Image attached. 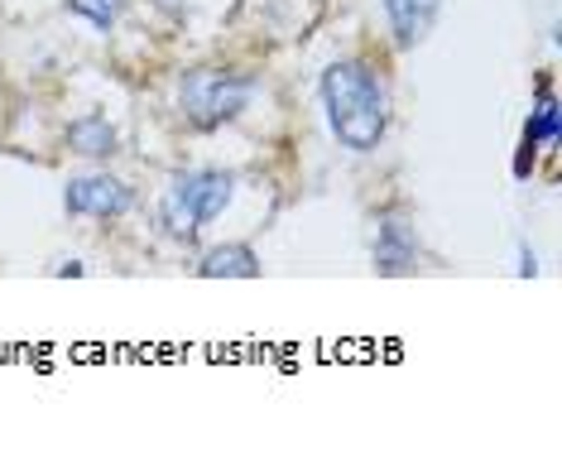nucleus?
Returning <instances> with one entry per match:
<instances>
[{
  "label": "nucleus",
  "mask_w": 562,
  "mask_h": 471,
  "mask_svg": "<svg viewBox=\"0 0 562 471\" xmlns=\"http://www.w3.org/2000/svg\"><path fill=\"white\" fill-rule=\"evenodd\" d=\"M202 279H260V256L250 240H222L198 260Z\"/></svg>",
  "instance_id": "nucleus-8"
},
{
  "label": "nucleus",
  "mask_w": 562,
  "mask_h": 471,
  "mask_svg": "<svg viewBox=\"0 0 562 471\" xmlns=\"http://www.w3.org/2000/svg\"><path fill=\"white\" fill-rule=\"evenodd\" d=\"M135 208V188L116 173H72L63 183V212L68 216H92V222H121Z\"/></svg>",
  "instance_id": "nucleus-4"
},
{
  "label": "nucleus",
  "mask_w": 562,
  "mask_h": 471,
  "mask_svg": "<svg viewBox=\"0 0 562 471\" xmlns=\"http://www.w3.org/2000/svg\"><path fill=\"white\" fill-rule=\"evenodd\" d=\"M418 256H424V246H418V226L408 222V216H385L380 232H375V246H370L375 274L404 279V274L418 270Z\"/></svg>",
  "instance_id": "nucleus-5"
},
{
  "label": "nucleus",
  "mask_w": 562,
  "mask_h": 471,
  "mask_svg": "<svg viewBox=\"0 0 562 471\" xmlns=\"http://www.w3.org/2000/svg\"><path fill=\"white\" fill-rule=\"evenodd\" d=\"M558 135H562V106H558L553 87L539 82V101H533V111H529V121H524L519 139L524 145H533V149H553Z\"/></svg>",
  "instance_id": "nucleus-9"
},
{
  "label": "nucleus",
  "mask_w": 562,
  "mask_h": 471,
  "mask_svg": "<svg viewBox=\"0 0 562 471\" xmlns=\"http://www.w3.org/2000/svg\"><path fill=\"white\" fill-rule=\"evenodd\" d=\"M236 198V173L226 169H178L169 178L159 198V226L169 232L173 240L193 246L202 236V226H212L216 216L232 208Z\"/></svg>",
  "instance_id": "nucleus-2"
},
{
  "label": "nucleus",
  "mask_w": 562,
  "mask_h": 471,
  "mask_svg": "<svg viewBox=\"0 0 562 471\" xmlns=\"http://www.w3.org/2000/svg\"><path fill=\"white\" fill-rule=\"evenodd\" d=\"M442 15V0H385V24L394 48H418Z\"/></svg>",
  "instance_id": "nucleus-6"
},
{
  "label": "nucleus",
  "mask_w": 562,
  "mask_h": 471,
  "mask_svg": "<svg viewBox=\"0 0 562 471\" xmlns=\"http://www.w3.org/2000/svg\"><path fill=\"white\" fill-rule=\"evenodd\" d=\"M68 149L72 155H82V159H111L121 149V135H116V125H111L101 111H87V116L78 121H68Z\"/></svg>",
  "instance_id": "nucleus-7"
},
{
  "label": "nucleus",
  "mask_w": 562,
  "mask_h": 471,
  "mask_svg": "<svg viewBox=\"0 0 562 471\" xmlns=\"http://www.w3.org/2000/svg\"><path fill=\"white\" fill-rule=\"evenodd\" d=\"M323 92L327 125L341 149L351 155H375L390 131V87L370 63L361 58H337L317 82Z\"/></svg>",
  "instance_id": "nucleus-1"
},
{
  "label": "nucleus",
  "mask_w": 562,
  "mask_h": 471,
  "mask_svg": "<svg viewBox=\"0 0 562 471\" xmlns=\"http://www.w3.org/2000/svg\"><path fill=\"white\" fill-rule=\"evenodd\" d=\"M260 78L240 68H193L178 78V111L193 131H222L236 116H246Z\"/></svg>",
  "instance_id": "nucleus-3"
},
{
  "label": "nucleus",
  "mask_w": 562,
  "mask_h": 471,
  "mask_svg": "<svg viewBox=\"0 0 562 471\" xmlns=\"http://www.w3.org/2000/svg\"><path fill=\"white\" fill-rule=\"evenodd\" d=\"M131 5V0H68V15H78L87 20L97 34H111L116 30V20H121V10Z\"/></svg>",
  "instance_id": "nucleus-10"
},
{
  "label": "nucleus",
  "mask_w": 562,
  "mask_h": 471,
  "mask_svg": "<svg viewBox=\"0 0 562 471\" xmlns=\"http://www.w3.org/2000/svg\"><path fill=\"white\" fill-rule=\"evenodd\" d=\"M519 279H539V256H533L529 240H519V265H515Z\"/></svg>",
  "instance_id": "nucleus-11"
},
{
  "label": "nucleus",
  "mask_w": 562,
  "mask_h": 471,
  "mask_svg": "<svg viewBox=\"0 0 562 471\" xmlns=\"http://www.w3.org/2000/svg\"><path fill=\"white\" fill-rule=\"evenodd\" d=\"M54 274H72V279H82V274H87V265H82V260H58V265H54Z\"/></svg>",
  "instance_id": "nucleus-12"
}]
</instances>
